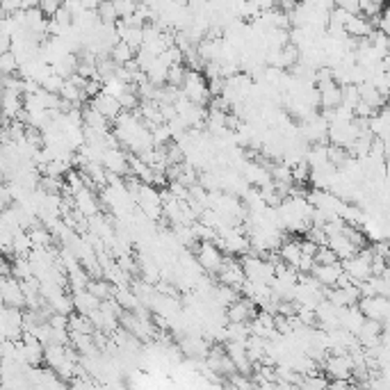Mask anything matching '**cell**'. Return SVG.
I'll use <instances>...</instances> for the list:
<instances>
[{"mask_svg": "<svg viewBox=\"0 0 390 390\" xmlns=\"http://www.w3.org/2000/svg\"><path fill=\"white\" fill-rule=\"evenodd\" d=\"M360 310L370 320H379L381 324L390 322V299L384 295H372V297H360L358 301Z\"/></svg>", "mask_w": 390, "mask_h": 390, "instance_id": "6da1fadb", "label": "cell"}, {"mask_svg": "<svg viewBox=\"0 0 390 390\" xmlns=\"http://www.w3.org/2000/svg\"><path fill=\"white\" fill-rule=\"evenodd\" d=\"M322 367L329 374V379H352L356 363H354L352 354H333V356H326Z\"/></svg>", "mask_w": 390, "mask_h": 390, "instance_id": "7a4b0ae2", "label": "cell"}, {"mask_svg": "<svg viewBox=\"0 0 390 390\" xmlns=\"http://www.w3.org/2000/svg\"><path fill=\"white\" fill-rule=\"evenodd\" d=\"M196 258L201 262V267L208 274H219V269L224 265V251L219 249L215 242H201L196 249Z\"/></svg>", "mask_w": 390, "mask_h": 390, "instance_id": "3957f363", "label": "cell"}, {"mask_svg": "<svg viewBox=\"0 0 390 390\" xmlns=\"http://www.w3.org/2000/svg\"><path fill=\"white\" fill-rule=\"evenodd\" d=\"M103 167L108 172L117 176H128L130 174V158H126V153L119 146H108L103 153Z\"/></svg>", "mask_w": 390, "mask_h": 390, "instance_id": "277c9868", "label": "cell"}, {"mask_svg": "<svg viewBox=\"0 0 390 390\" xmlns=\"http://www.w3.org/2000/svg\"><path fill=\"white\" fill-rule=\"evenodd\" d=\"M0 297H3V303L7 306H25V292L21 288V281H16V276H3L0 281Z\"/></svg>", "mask_w": 390, "mask_h": 390, "instance_id": "5b68a950", "label": "cell"}, {"mask_svg": "<svg viewBox=\"0 0 390 390\" xmlns=\"http://www.w3.org/2000/svg\"><path fill=\"white\" fill-rule=\"evenodd\" d=\"M89 105H94V108L101 112L103 117H108L110 122H115V119L124 112V105L119 101V96L110 94V91H105V89L98 96L89 98Z\"/></svg>", "mask_w": 390, "mask_h": 390, "instance_id": "8992f818", "label": "cell"}, {"mask_svg": "<svg viewBox=\"0 0 390 390\" xmlns=\"http://www.w3.org/2000/svg\"><path fill=\"white\" fill-rule=\"evenodd\" d=\"M256 317V303L249 297H240L226 308V320L229 322H251Z\"/></svg>", "mask_w": 390, "mask_h": 390, "instance_id": "52a82bcc", "label": "cell"}, {"mask_svg": "<svg viewBox=\"0 0 390 390\" xmlns=\"http://www.w3.org/2000/svg\"><path fill=\"white\" fill-rule=\"evenodd\" d=\"M345 30L354 39H367L374 30H377V25H374V21L363 16V14H352L345 25Z\"/></svg>", "mask_w": 390, "mask_h": 390, "instance_id": "ba28073f", "label": "cell"}, {"mask_svg": "<svg viewBox=\"0 0 390 390\" xmlns=\"http://www.w3.org/2000/svg\"><path fill=\"white\" fill-rule=\"evenodd\" d=\"M317 89H320V105L324 110L338 108V105L343 103V84L340 82H336V80L320 82Z\"/></svg>", "mask_w": 390, "mask_h": 390, "instance_id": "9c48e42d", "label": "cell"}, {"mask_svg": "<svg viewBox=\"0 0 390 390\" xmlns=\"http://www.w3.org/2000/svg\"><path fill=\"white\" fill-rule=\"evenodd\" d=\"M329 246L338 253V258H340V260H347V258L356 256V253L360 251L358 246L354 244L349 238H347L345 229L340 231V233H333V236H329Z\"/></svg>", "mask_w": 390, "mask_h": 390, "instance_id": "30bf717a", "label": "cell"}, {"mask_svg": "<svg viewBox=\"0 0 390 390\" xmlns=\"http://www.w3.org/2000/svg\"><path fill=\"white\" fill-rule=\"evenodd\" d=\"M343 272H345L343 262H331V265H320V262H317L315 269H313V276L322 283L324 288H333L338 283L340 274H343Z\"/></svg>", "mask_w": 390, "mask_h": 390, "instance_id": "8fae6325", "label": "cell"}, {"mask_svg": "<svg viewBox=\"0 0 390 390\" xmlns=\"http://www.w3.org/2000/svg\"><path fill=\"white\" fill-rule=\"evenodd\" d=\"M71 297H73V308L78 310V313H84V315L94 313V310L101 308V303H103V299H98V297L94 292H89L87 288L76 290Z\"/></svg>", "mask_w": 390, "mask_h": 390, "instance_id": "7c38bea8", "label": "cell"}, {"mask_svg": "<svg viewBox=\"0 0 390 390\" xmlns=\"http://www.w3.org/2000/svg\"><path fill=\"white\" fill-rule=\"evenodd\" d=\"M73 198H76L73 208H76V210H80L87 219H89V217H94V215H98V201H96V194L91 192V187L80 190V192H78Z\"/></svg>", "mask_w": 390, "mask_h": 390, "instance_id": "4fadbf2b", "label": "cell"}, {"mask_svg": "<svg viewBox=\"0 0 390 390\" xmlns=\"http://www.w3.org/2000/svg\"><path fill=\"white\" fill-rule=\"evenodd\" d=\"M279 253H281V258L288 262V265L297 267V265H299L301 256H303V251H301V240H286V242L281 244Z\"/></svg>", "mask_w": 390, "mask_h": 390, "instance_id": "5bb4252c", "label": "cell"}, {"mask_svg": "<svg viewBox=\"0 0 390 390\" xmlns=\"http://www.w3.org/2000/svg\"><path fill=\"white\" fill-rule=\"evenodd\" d=\"M135 55H137V51L130 46V44H126V41L119 39L115 46H112V51H110V60L115 62V65H128L130 60H135Z\"/></svg>", "mask_w": 390, "mask_h": 390, "instance_id": "9a60e30c", "label": "cell"}, {"mask_svg": "<svg viewBox=\"0 0 390 390\" xmlns=\"http://www.w3.org/2000/svg\"><path fill=\"white\" fill-rule=\"evenodd\" d=\"M0 69H3V73H5V76L19 73V58H16V55H14V51L3 53V58H0Z\"/></svg>", "mask_w": 390, "mask_h": 390, "instance_id": "2e32d148", "label": "cell"}, {"mask_svg": "<svg viewBox=\"0 0 390 390\" xmlns=\"http://www.w3.org/2000/svg\"><path fill=\"white\" fill-rule=\"evenodd\" d=\"M62 5H65V0H41L39 7L44 10L46 16L51 19V16H55V14H58V10H60Z\"/></svg>", "mask_w": 390, "mask_h": 390, "instance_id": "e0dca14e", "label": "cell"}, {"mask_svg": "<svg viewBox=\"0 0 390 390\" xmlns=\"http://www.w3.org/2000/svg\"><path fill=\"white\" fill-rule=\"evenodd\" d=\"M21 10H25L23 0H3V12L5 14H16Z\"/></svg>", "mask_w": 390, "mask_h": 390, "instance_id": "ac0fdd59", "label": "cell"}, {"mask_svg": "<svg viewBox=\"0 0 390 390\" xmlns=\"http://www.w3.org/2000/svg\"><path fill=\"white\" fill-rule=\"evenodd\" d=\"M386 105H388V108H390V98H388V103H386Z\"/></svg>", "mask_w": 390, "mask_h": 390, "instance_id": "d6986e66", "label": "cell"}]
</instances>
